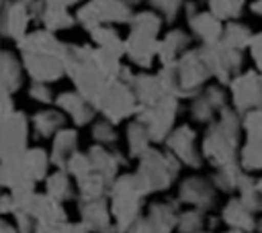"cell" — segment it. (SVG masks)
<instances>
[{"label": "cell", "instance_id": "d6a6232c", "mask_svg": "<svg viewBox=\"0 0 262 233\" xmlns=\"http://www.w3.org/2000/svg\"><path fill=\"white\" fill-rule=\"evenodd\" d=\"M45 194H49L51 198L63 202V200H70L74 196V188H72V182H70V174L66 170H55L53 174H49L45 178Z\"/></svg>", "mask_w": 262, "mask_h": 233}, {"label": "cell", "instance_id": "d590c367", "mask_svg": "<svg viewBox=\"0 0 262 233\" xmlns=\"http://www.w3.org/2000/svg\"><path fill=\"white\" fill-rule=\"evenodd\" d=\"M41 22L45 25L47 31L55 33V31H61V29H70L74 27L78 20L76 16L68 14V8H55V6H45L43 14H41Z\"/></svg>", "mask_w": 262, "mask_h": 233}, {"label": "cell", "instance_id": "4fadbf2b", "mask_svg": "<svg viewBox=\"0 0 262 233\" xmlns=\"http://www.w3.org/2000/svg\"><path fill=\"white\" fill-rule=\"evenodd\" d=\"M184 12H186L190 31L194 33V37H199L203 41V45H215L221 41L225 27L221 25V18H217L211 10L199 12L196 2H184Z\"/></svg>", "mask_w": 262, "mask_h": 233}, {"label": "cell", "instance_id": "277c9868", "mask_svg": "<svg viewBox=\"0 0 262 233\" xmlns=\"http://www.w3.org/2000/svg\"><path fill=\"white\" fill-rule=\"evenodd\" d=\"M108 196H111V213L115 219V229L117 233H127L131 225L141 217L139 211L145 194L141 192L133 174H123L113 182Z\"/></svg>", "mask_w": 262, "mask_h": 233}, {"label": "cell", "instance_id": "7a4b0ae2", "mask_svg": "<svg viewBox=\"0 0 262 233\" xmlns=\"http://www.w3.org/2000/svg\"><path fill=\"white\" fill-rule=\"evenodd\" d=\"M164 18L156 12H137L133 14L129 27V37L125 39L127 45V57L139 65V67H149L154 59H158V47H160V27Z\"/></svg>", "mask_w": 262, "mask_h": 233}, {"label": "cell", "instance_id": "e575fe53", "mask_svg": "<svg viewBox=\"0 0 262 233\" xmlns=\"http://www.w3.org/2000/svg\"><path fill=\"white\" fill-rule=\"evenodd\" d=\"M239 166L246 172L262 170V137L246 139V145L239 149Z\"/></svg>", "mask_w": 262, "mask_h": 233}, {"label": "cell", "instance_id": "816d5d0a", "mask_svg": "<svg viewBox=\"0 0 262 233\" xmlns=\"http://www.w3.org/2000/svg\"><path fill=\"white\" fill-rule=\"evenodd\" d=\"M123 2H125V4H129V6H135V4H139L141 0H123Z\"/></svg>", "mask_w": 262, "mask_h": 233}, {"label": "cell", "instance_id": "603a6c76", "mask_svg": "<svg viewBox=\"0 0 262 233\" xmlns=\"http://www.w3.org/2000/svg\"><path fill=\"white\" fill-rule=\"evenodd\" d=\"M190 45V37L180 31V29H172L164 35V39H160V47H158V61L162 65H172L176 63Z\"/></svg>", "mask_w": 262, "mask_h": 233}, {"label": "cell", "instance_id": "f907efd6", "mask_svg": "<svg viewBox=\"0 0 262 233\" xmlns=\"http://www.w3.org/2000/svg\"><path fill=\"white\" fill-rule=\"evenodd\" d=\"M250 10H252L254 14H258V16H262V0H254L252 6H250Z\"/></svg>", "mask_w": 262, "mask_h": 233}, {"label": "cell", "instance_id": "d4e9b609", "mask_svg": "<svg viewBox=\"0 0 262 233\" xmlns=\"http://www.w3.org/2000/svg\"><path fill=\"white\" fill-rule=\"evenodd\" d=\"M221 219L223 223L229 227V229H235V231H244V233H252L256 231V219H254V213L237 198H231L223 211H221Z\"/></svg>", "mask_w": 262, "mask_h": 233}, {"label": "cell", "instance_id": "52a82bcc", "mask_svg": "<svg viewBox=\"0 0 262 233\" xmlns=\"http://www.w3.org/2000/svg\"><path fill=\"white\" fill-rule=\"evenodd\" d=\"M203 59L207 61L211 76L215 80H219L221 86H229L231 80L239 74L242 69V51L231 49L227 45H223L221 41L215 45H203L199 47Z\"/></svg>", "mask_w": 262, "mask_h": 233}, {"label": "cell", "instance_id": "9a60e30c", "mask_svg": "<svg viewBox=\"0 0 262 233\" xmlns=\"http://www.w3.org/2000/svg\"><path fill=\"white\" fill-rule=\"evenodd\" d=\"M194 139H196V133L188 125H182L168 135L164 145L170 153H174L180 159V164H184L188 168H201L203 157L194 147Z\"/></svg>", "mask_w": 262, "mask_h": 233}, {"label": "cell", "instance_id": "d6986e66", "mask_svg": "<svg viewBox=\"0 0 262 233\" xmlns=\"http://www.w3.org/2000/svg\"><path fill=\"white\" fill-rule=\"evenodd\" d=\"M55 104L59 110L68 112L70 119L74 121L76 127H84L88 123H92V119L96 116V108L78 92H61L55 96Z\"/></svg>", "mask_w": 262, "mask_h": 233}, {"label": "cell", "instance_id": "9c48e42d", "mask_svg": "<svg viewBox=\"0 0 262 233\" xmlns=\"http://www.w3.org/2000/svg\"><path fill=\"white\" fill-rule=\"evenodd\" d=\"M96 110L106 121H111L113 125L135 114L137 112V98H135L133 88L123 84V82H113L108 86V90L104 92V96L100 98V102L96 104Z\"/></svg>", "mask_w": 262, "mask_h": 233}, {"label": "cell", "instance_id": "3957f363", "mask_svg": "<svg viewBox=\"0 0 262 233\" xmlns=\"http://www.w3.org/2000/svg\"><path fill=\"white\" fill-rule=\"evenodd\" d=\"M180 166H182L180 159L174 153H170L168 149L160 151V149L151 147L145 155L139 157V166L133 176H135L141 192L147 196L151 192L168 190L170 184L174 182V178L178 176Z\"/></svg>", "mask_w": 262, "mask_h": 233}, {"label": "cell", "instance_id": "836d02e7", "mask_svg": "<svg viewBox=\"0 0 262 233\" xmlns=\"http://www.w3.org/2000/svg\"><path fill=\"white\" fill-rule=\"evenodd\" d=\"M252 31L250 27L242 25V22H227V27L223 29V37H221V43L231 47V49H237V51H244L246 47H250L252 43Z\"/></svg>", "mask_w": 262, "mask_h": 233}, {"label": "cell", "instance_id": "8d00e7d4", "mask_svg": "<svg viewBox=\"0 0 262 233\" xmlns=\"http://www.w3.org/2000/svg\"><path fill=\"white\" fill-rule=\"evenodd\" d=\"M237 192H239V200H242L252 213L262 211V194H260V190H258V182L252 180L248 174L242 178V184H239Z\"/></svg>", "mask_w": 262, "mask_h": 233}, {"label": "cell", "instance_id": "f5cc1de1", "mask_svg": "<svg viewBox=\"0 0 262 233\" xmlns=\"http://www.w3.org/2000/svg\"><path fill=\"white\" fill-rule=\"evenodd\" d=\"M256 231H258V233H262V219L256 223Z\"/></svg>", "mask_w": 262, "mask_h": 233}, {"label": "cell", "instance_id": "7402d4cb", "mask_svg": "<svg viewBox=\"0 0 262 233\" xmlns=\"http://www.w3.org/2000/svg\"><path fill=\"white\" fill-rule=\"evenodd\" d=\"M78 211H80V219L82 223L94 231V233H100L104 229H111V206L106 204L104 198H94V200H80L78 202Z\"/></svg>", "mask_w": 262, "mask_h": 233}, {"label": "cell", "instance_id": "f6af8a7d", "mask_svg": "<svg viewBox=\"0 0 262 233\" xmlns=\"http://www.w3.org/2000/svg\"><path fill=\"white\" fill-rule=\"evenodd\" d=\"M29 96H31L33 100L45 102V104H49L51 100H55L53 94H51V88H49L47 84H41V82H33V84L29 86Z\"/></svg>", "mask_w": 262, "mask_h": 233}, {"label": "cell", "instance_id": "e0dca14e", "mask_svg": "<svg viewBox=\"0 0 262 233\" xmlns=\"http://www.w3.org/2000/svg\"><path fill=\"white\" fill-rule=\"evenodd\" d=\"M178 202H184V204H190L194 208L207 211L215 202V184L209 182L207 178L190 176V178L180 182Z\"/></svg>", "mask_w": 262, "mask_h": 233}, {"label": "cell", "instance_id": "ffe728a7", "mask_svg": "<svg viewBox=\"0 0 262 233\" xmlns=\"http://www.w3.org/2000/svg\"><path fill=\"white\" fill-rule=\"evenodd\" d=\"M23 211H27L37 223H66L68 221V215L63 211L61 202L51 198L49 194H37L35 192Z\"/></svg>", "mask_w": 262, "mask_h": 233}, {"label": "cell", "instance_id": "9f6ffc18", "mask_svg": "<svg viewBox=\"0 0 262 233\" xmlns=\"http://www.w3.org/2000/svg\"><path fill=\"white\" fill-rule=\"evenodd\" d=\"M196 233H209V231H196Z\"/></svg>", "mask_w": 262, "mask_h": 233}, {"label": "cell", "instance_id": "c3c4849f", "mask_svg": "<svg viewBox=\"0 0 262 233\" xmlns=\"http://www.w3.org/2000/svg\"><path fill=\"white\" fill-rule=\"evenodd\" d=\"M0 213L2 215H8V213H14V198L10 192L2 194V202H0Z\"/></svg>", "mask_w": 262, "mask_h": 233}, {"label": "cell", "instance_id": "b9f144b4", "mask_svg": "<svg viewBox=\"0 0 262 233\" xmlns=\"http://www.w3.org/2000/svg\"><path fill=\"white\" fill-rule=\"evenodd\" d=\"M66 172H68L70 176H74L76 180H78V178H82V176H86V174H90V172H94V170H92V161H90L88 153L76 151V153L68 159V164H66Z\"/></svg>", "mask_w": 262, "mask_h": 233}, {"label": "cell", "instance_id": "8992f818", "mask_svg": "<svg viewBox=\"0 0 262 233\" xmlns=\"http://www.w3.org/2000/svg\"><path fill=\"white\" fill-rule=\"evenodd\" d=\"M133 12L131 6L125 4L123 0H90L86 2L78 12L76 20L90 33L92 29L100 25H111V22H131Z\"/></svg>", "mask_w": 262, "mask_h": 233}, {"label": "cell", "instance_id": "681fc988", "mask_svg": "<svg viewBox=\"0 0 262 233\" xmlns=\"http://www.w3.org/2000/svg\"><path fill=\"white\" fill-rule=\"evenodd\" d=\"M0 233H18L16 225H10L8 221H2L0 223Z\"/></svg>", "mask_w": 262, "mask_h": 233}, {"label": "cell", "instance_id": "74e56055", "mask_svg": "<svg viewBox=\"0 0 262 233\" xmlns=\"http://www.w3.org/2000/svg\"><path fill=\"white\" fill-rule=\"evenodd\" d=\"M180 233H196L203 231L205 227V213L201 208H188L184 213L178 215V223H176Z\"/></svg>", "mask_w": 262, "mask_h": 233}, {"label": "cell", "instance_id": "f35d334b", "mask_svg": "<svg viewBox=\"0 0 262 233\" xmlns=\"http://www.w3.org/2000/svg\"><path fill=\"white\" fill-rule=\"evenodd\" d=\"M244 4H246V0H209L211 12L221 20L237 18L244 10Z\"/></svg>", "mask_w": 262, "mask_h": 233}, {"label": "cell", "instance_id": "4316f807", "mask_svg": "<svg viewBox=\"0 0 262 233\" xmlns=\"http://www.w3.org/2000/svg\"><path fill=\"white\" fill-rule=\"evenodd\" d=\"M66 125V116L61 114V110H39L33 114L31 119V127H33V133L39 137V139H49V137H55Z\"/></svg>", "mask_w": 262, "mask_h": 233}, {"label": "cell", "instance_id": "bcb514c9", "mask_svg": "<svg viewBox=\"0 0 262 233\" xmlns=\"http://www.w3.org/2000/svg\"><path fill=\"white\" fill-rule=\"evenodd\" d=\"M248 49H250V55H252V59L256 63V69L262 74V33H256L252 37V43H250Z\"/></svg>", "mask_w": 262, "mask_h": 233}, {"label": "cell", "instance_id": "7dc6e473", "mask_svg": "<svg viewBox=\"0 0 262 233\" xmlns=\"http://www.w3.org/2000/svg\"><path fill=\"white\" fill-rule=\"evenodd\" d=\"M16 112L14 104H12V94L8 92H2V119H8Z\"/></svg>", "mask_w": 262, "mask_h": 233}, {"label": "cell", "instance_id": "60d3db41", "mask_svg": "<svg viewBox=\"0 0 262 233\" xmlns=\"http://www.w3.org/2000/svg\"><path fill=\"white\" fill-rule=\"evenodd\" d=\"M149 4H151V8L156 12H160V16L164 18V22H168V25H172L178 18L180 10L184 8V2L182 0H149Z\"/></svg>", "mask_w": 262, "mask_h": 233}, {"label": "cell", "instance_id": "8fae6325", "mask_svg": "<svg viewBox=\"0 0 262 233\" xmlns=\"http://www.w3.org/2000/svg\"><path fill=\"white\" fill-rule=\"evenodd\" d=\"M229 90L233 108L239 114H246L254 108H262V74L258 69L237 74L231 80Z\"/></svg>", "mask_w": 262, "mask_h": 233}, {"label": "cell", "instance_id": "5b68a950", "mask_svg": "<svg viewBox=\"0 0 262 233\" xmlns=\"http://www.w3.org/2000/svg\"><path fill=\"white\" fill-rule=\"evenodd\" d=\"M174 72H176V82H178V98L199 96L203 84L211 76V69L199 49H188L174 63Z\"/></svg>", "mask_w": 262, "mask_h": 233}, {"label": "cell", "instance_id": "db71d44e", "mask_svg": "<svg viewBox=\"0 0 262 233\" xmlns=\"http://www.w3.org/2000/svg\"><path fill=\"white\" fill-rule=\"evenodd\" d=\"M258 190H260V194H262V178L258 180Z\"/></svg>", "mask_w": 262, "mask_h": 233}, {"label": "cell", "instance_id": "2e32d148", "mask_svg": "<svg viewBox=\"0 0 262 233\" xmlns=\"http://www.w3.org/2000/svg\"><path fill=\"white\" fill-rule=\"evenodd\" d=\"M33 14L27 6L25 0H14L10 6L2 8V16H0V31L6 39H12V41H20L25 39L29 33H27V27L31 22Z\"/></svg>", "mask_w": 262, "mask_h": 233}, {"label": "cell", "instance_id": "5bb4252c", "mask_svg": "<svg viewBox=\"0 0 262 233\" xmlns=\"http://www.w3.org/2000/svg\"><path fill=\"white\" fill-rule=\"evenodd\" d=\"M23 67L31 76L33 82L51 84L66 76V63L61 57L55 55H41V53H20Z\"/></svg>", "mask_w": 262, "mask_h": 233}, {"label": "cell", "instance_id": "30bf717a", "mask_svg": "<svg viewBox=\"0 0 262 233\" xmlns=\"http://www.w3.org/2000/svg\"><path fill=\"white\" fill-rule=\"evenodd\" d=\"M29 141V119L16 110L12 116L2 119L0 125V157L2 161L16 159L27 151Z\"/></svg>", "mask_w": 262, "mask_h": 233}, {"label": "cell", "instance_id": "6da1fadb", "mask_svg": "<svg viewBox=\"0 0 262 233\" xmlns=\"http://www.w3.org/2000/svg\"><path fill=\"white\" fill-rule=\"evenodd\" d=\"M242 119L235 108L225 106L219 112V119L211 123L203 139V157L215 166L223 168L237 164V143H239Z\"/></svg>", "mask_w": 262, "mask_h": 233}, {"label": "cell", "instance_id": "cb8c5ba5", "mask_svg": "<svg viewBox=\"0 0 262 233\" xmlns=\"http://www.w3.org/2000/svg\"><path fill=\"white\" fill-rule=\"evenodd\" d=\"M88 157H90V161H92V170L94 172H98V174H102L106 180H111V182H115L119 176H117V172H119V168L123 166V164H127L125 161V157L115 149V151H108L104 145H92L88 151Z\"/></svg>", "mask_w": 262, "mask_h": 233}, {"label": "cell", "instance_id": "ee69618b", "mask_svg": "<svg viewBox=\"0 0 262 233\" xmlns=\"http://www.w3.org/2000/svg\"><path fill=\"white\" fill-rule=\"evenodd\" d=\"M242 127L248 137H262V108H254L242 116Z\"/></svg>", "mask_w": 262, "mask_h": 233}, {"label": "cell", "instance_id": "83f0119b", "mask_svg": "<svg viewBox=\"0 0 262 233\" xmlns=\"http://www.w3.org/2000/svg\"><path fill=\"white\" fill-rule=\"evenodd\" d=\"M90 37L96 43V47L104 49L106 53H111V55H115L119 59L123 55H127V45H125V41L119 37V33L113 27L100 25V27H96V29L90 31Z\"/></svg>", "mask_w": 262, "mask_h": 233}, {"label": "cell", "instance_id": "1f68e13d", "mask_svg": "<svg viewBox=\"0 0 262 233\" xmlns=\"http://www.w3.org/2000/svg\"><path fill=\"white\" fill-rule=\"evenodd\" d=\"M244 176H246V172L237 161V164H229V166L217 168V172L213 174L211 182L215 184V188H219L223 192H233V190L239 188Z\"/></svg>", "mask_w": 262, "mask_h": 233}, {"label": "cell", "instance_id": "ba28073f", "mask_svg": "<svg viewBox=\"0 0 262 233\" xmlns=\"http://www.w3.org/2000/svg\"><path fill=\"white\" fill-rule=\"evenodd\" d=\"M176 110H178V98L170 96V98H166L164 102H160L156 106H139L137 104L135 119L141 121L147 127L149 137H151L154 143H162L174 131L172 125H174V119H176Z\"/></svg>", "mask_w": 262, "mask_h": 233}, {"label": "cell", "instance_id": "6f0895ef", "mask_svg": "<svg viewBox=\"0 0 262 233\" xmlns=\"http://www.w3.org/2000/svg\"><path fill=\"white\" fill-rule=\"evenodd\" d=\"M72 2H74V4H76V2H80V0H72Z\"/></svg>", "mask_w": 262, "mask_h": 233}, {"label": "cell", "instance_id": "484cf974", "mask_svg": "<svg viewBox=\"0 0 262 233\" xmlns=\"http://www.w3.org/2000/svg\"><path fill=\"white\" fill-rule=\"evenodd\" d=\"M78 133L74 129H61L55 137H53V145H51V166H55L57 170H66L68 159L78 151Z\"/></svg>", "mask_w": 262, "mask_h": 233}, {"label": "cell", "instance_id": "ac0fdd59", "mask_svg": "<svg viewBox=\"0 0 262 233\" xmlns=\"http://www.w3.org/2000/svg\"><path fill=\"white\" fill-rule=\"evenodd\" d=\"M20 53H41V55H55V57H66V49L68 43L59 41L55 37V33L47 31V29H39L29 33L25 39H20L16 43Z\"/></svg>", "mask_w": 262, "mask_h": 233}, {"label": "cell", "instance_id": "4dcf8cb0", "mask_svg": "<svg viewBox=\"0 0 262 233\" xmlns=\"http://www.w3.org/2000/svg\"><path fill=\"white\" fill-rule=\"evenodd\" d=\"M0 76H2V92H16L20 88V61L10 51H2L0 59Z\"/></svg>", "mask_w": 262, "mask_h": 233}, {"label": "cell", "instance_id": "ab89813d", "mask_svg": "<svg viewBox=\"0 0 262 233\" xmlns=\"http://www.w3.org/2000/svg\"><path fill=\"white\" fill-rule=\"evenodd\" d=\"M215 112H219V110L213 106V102L207 98V94H205V92H201V94L192 100L190 114H192V119H194V121H199V123H211V121H213V116H215Z\"/></svg>", "mask_w": 262, "mask_h": 233}, {"label": "cell", "instance_id": "f546056e", "mask_svg": "<svg viewBox=\"0 0 262 233\" xmlns=\"http://www.w3.org/2000/svg\"><path fill=\"white\" fill-rule=\"evenodd\" d=\"M127 143H129V155L137 157V159L151 149L149 147V143H151L149 131L141 121L135 119L133 123H129V127H127Z\"/></svg>", "mask_w": 262, "mask_h": 233}, {"label": "cell", "instance_id": "44dd1931", "mask_svg": "<svg viewBox=\"0 0 262 233\" xmlns=\"http://www.w3.org/2000/svg\"><path fill=\"white\" fill-rule=\"evenodd\" d=\"M131 88L135 92V98H137L139 106H156V104H160V102H164L166 98L172 96L162 86L158 74H154V76L151 74H137Z\"/></svg>", "mask_w": 262, "mask_h": 233}, {"label": "cell", "instance_id": "7bdbcfd3", "mask_svg": "<svg viewBox=\"0 0 262 233\" xmlns=\"http://www.w3.org/2000/svg\"><path fill=\"white\" fill-rule=\"evenodd\" d=\"M92 139L96 141V145H113L117 143V131H115V125L111 121H100L92 127Z\"/></svg>", "mask_w": 262, "mask_h": 233}, {"label": "cell", "instance_id": "7c38bea8", "mask_svg": "<svg viewBox=\"0 0 262 233\" xmlns=\"http://www.w3.org/2000/svg\"><path fill=\"white\" fill-rule=\"evenodd\" d=\"M178 223L176 202H154L145 217H139L127 233H172Z\"/></svg>", "mask_w": 262, "mask_h": 233}, {"label": "cell", "instance_id": "11a10c76", "mask_svg": "<svg viewBox=\"0 0 262 233\" xmlns=\"http://www.w3.org/2000/svg\"><path fill=\"white\" fill-rule=\"evenodd\" d=\"M227 233H244V231H235V229H229Z\"/></svg>", "mask_w": 262, "mask_h": 233}, {"label": "cell", "instance_id": "f1b7e54d", "mask_svg": "<svg viewBox=\"0 0 262 233\" xmlns=\"http://www.w3.org/2000/svg\"><path fill=\"white\" fill-rule=\"evenodd\" d=\"M78 184V192H80V200H94V198H104L106 192H111L113 182L106 180L102 174L98 172H90L82 178L76 180Z\"/></svg>", "mask_w": 262, "mask_h": 233}]
</instances>
